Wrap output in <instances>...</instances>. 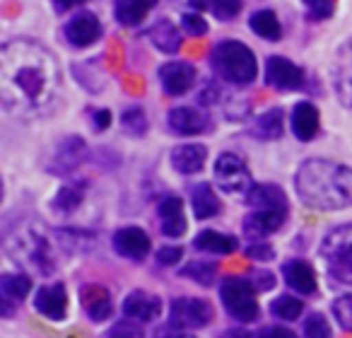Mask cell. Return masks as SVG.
<instances>
[{"instance_id": "obj_47", "label": "cell", "mask_w": 352, "mask_h": 338, "mask_svg": "<svg viewBox=\"0 0 352 338\" xmlns=\"http://www.w3.org/2000/svg\"><path fill=\"white\" fill-rule=\"evenodd\" d=\"M80 3H85V0H54V10L65 12V10H70V8L80 6Z\"/></svg>"}, {"instance_id": "obj_29", "label": "cell", "mask_w": 352, "mask_h": 338, "mask_svg": "<svg viewBox=\"0 0 352 338\" xmlns=\"http://www.w3.org/2000/svg\"><path fill=\"white\" fill-rule=\"evenodd\" d=\"M150 41L164 54H176L182 49V34L174 27L171 20H160L155 27L150 30Z\"/></svg>"}, {"instance_id": "obj_28", "label": "cell", "mask_w": 352, "mask_h": 338, "mask_svg": "<svg viewBox=\"0 0 352 338\" xmlns=\"http://www.w3.org/2000/svg\"><path fill=\"white\" fill-rule=\"evenodd\" d=\"M85 193H87V182H70L56 193V198L51 201V208L60 215H70L80 203L85 201Z\"/></svg>"}, {"instance_id": "obj_43", "label": "cell", "mask_w": 352, "mask_h": 338, "mask_svg": "<svg viewBox=\"0 0 352 338\" xmlns=\"http://www.w3.org/2000/svg\"><path fill=\"white\" fill-rule=\"evenodd\" d=\"M246 256H249V259H256V261H270V259H273V249H270L268 244H261V242H256V244H249Z\"/></svg>"}, {"instance_id": "obj_9", "label": "cell", "mask_w": 352, "mask_h": 338, "mask_svg": "<svg viewBox=\"0 0 352 338\" xmlns=\"http://www.w3.org/2000/svg\"><path fill=\"white\" fill-rule=\"evenodd\" d=\"M215 312H212L210 302L201 297H176L169 304V324L176 328H206L212 321Z\"/></svg>"}, {"instance_id": "obj_24", "label": "cell", "mask_w": 352, "mask_h": 338, "mask_svg": "<svg viewBox=\"0 0 352 338\" xmlns=\"http://www.w3.org/2000/svg\"><path fill=\"white\" fill-rule=\"evenodd\" d=\"M191 208L198 220H210V218L220 215V211H222L220 198L212 191L210 184H206V182L196 184V187L191 189Z\"/></svg>"}, {"instance_id": "obj_18", "label": "cell", "mask_w": 352, "mask_h": 338, "mask_svg": "<svg viewBox=\"0 0 352 338\" xmlns=\"http://www.w3.org/2000/svg\"><path fill=\"white\" fill-rule=\"evenodd\" d=\"M123 314L133 321H155L162 314V299L157 295L147 293V290H133L126 299H123Z\"/></svg>"}, {"instance_id": "obj_7", "label": "cell", "mask_w": 352, "mask_h": 338, "mask_svg": "<svg viewBox=\"0 0 352 338\" xmlns=\"http://www.w3.org/2000/svg\"><path fill=\"white\" fill-rule=\"evenodd\" d=\"M258 288L254 280L246 278H227L220 285V299L225 304L227 314L241 324H249L258 319V299H256Z\"/></svg>"}, {"instance_id": "obj_46", "label": "cell", "mask_w": 352, "mask_h": 338, "mask_svg": "<svg viewBox=\"0 0 352 338\" xmlns=\"http://www.w3.org/2000/svg\"><path fill=\"white\" fill-rule=\"evenodd\" d=\"M254 285H256L258 290H270V288L275 285V275L270 273V271H263V273H256Z\"/></svg>"}, {"instance_id": "obj_26", "label": "cell", "mask_w": 352, "mask_h": 338, "mask_svg": "<svg viewBox=\"0 0 352 338\" xmlns=\"http://www.w3.org/2000/svg\"><path fill=\"white\" fill-rule=\"evenodd\" d=\"M157 6V0H116L113 15L123 27H135L150 15V10Z\"/></svg>"}, {"instance_id": "obj_50", "label": "cell", "mask_w": 352, "mask_h": 338, "mask_svg": "<svg viewBox=\"0 0 352 338\" xmlns=\"http://www.w3.org/2000/svg\"><path fill=\"white\" fill-rule=\"evenodd\" d=\"M193 6L198 8V10H208L210 12V6H212V0H191Z\"/></svg>"}, {"instance_id": "obj_10", "label": "cell", "mask_w": 352, "mask_h": 338, "mask_svg": "<svg viewBox=\"0 0 352 338\" xmlns=\"http://www.w3.org/2000/svg\"><path fill=\"white\" fill-rule=\"evenodd\" d=\"M85 160H87V142L78 136H68L56 147L49 162V172L56 177H70Z\"/></svg>"}, {"instance_id": "obj_19", "label": "cell", "mask_w": 352, "mask_h": 338, "mask_svg": "<svg viewBox=\"0 0 352 338\" xmlns=\"http://www.w3.org/2000/svg\"><path fill=\"white\" fill-rule=\"evenodd\" d=\"M283 278L287 283L289 290L299 295H316V288H318V280H316V273H314L311 264L304 259H289L287 264L283 266Z\"/></svg>"}, {"instance_id": "obj_36", "label": "cell", "mask_w": 352, "mask_h": 338, "mask_svg": "<svg viewBox=\"0 0 352 338\" xmlns=\"http://www.w3.org/2000/svg\"><path fill=\"white\" fill-rule=\"evenodd\" d=\"M333 317L336 321L345 328L347 333H352V293L350 295H342L333 302Z\"/></svg>"}, {"instance_id": "obj_32", "label": "cell", "mask_w": 352, "mask_h": 338, "mask_svg": "<svg viewBox=\"0 0 352 338\" xmlns=\"http://www.w3.org/2000/svg\"><path fill=\"white\" fill-rule=\"evenodd\" d=\"M302 312L304 302L299 297H294V295H280V297H275L270 302V314L283 319V321H294V319L302 317Z\"/></svg>"}, {"instance_id": "obj_8", "label": "cell", "mask_w": 352, "mask_h": 338, "mask_svg": "<svg viewBox=\"0 0 352 338\" xmlns=\"http://www.w3.org/2000/svg\"><path fill=\"white\" fill-rule=\"evenodd\" d=\"M215 184L222 193H249L254 189L246 162L234 152H222L215 160Z\"/></svg>"}, {"instance_id": "obj_34", "label": "cell", "mask_w": 352, "mask_h": 338, "mask_svg": "<svg viewBox=\"0 0 352 338\" xmlns=\"http://www.w3.org/2000/svg\"><path fill=\"white\" fill-rule=\"evenodd\" d=\"M121 126L126 133H131V136H145L147 133V116L145 112H142L140 107H128L126 112L121 114Z\"/></svg>"}, {"instance_id": "obj_13", "label": "cell", "mask_w": 352, "mask_h": 338, "mask_svg": "<svg viewBox=\"0 0 352 338\" xmlns=\"http://www.w3.org/2000/svg\"><path fill=\"white\" fill-rule=\"evenodd\" d=\"M160 85L169 97H182L196 85V68L184 61H169L160 68Z\"/></svg>"}, {"instance_id": "obj_39", "label": "cell", "mask_w": 352, "mask_h": 338, "mask_svg": "<svg viewBox=\"0 0 352 338\" xmlns=\"http://www.w3.org/2000/svg\"><path fill=\"white\" fill-rule=\"evenodd\" d=\"M104 338H145L142 331L138 328L135 321H118L116 326L109 328V333Z\"/></svg>"}, {"instance_id": "obj_4", "label": "cell", "mask_w": 352, "mask_h": 338, "mask_svg": "<svg viewBox=\"0 0 352 338\" xmlns=\"http://www.w3.org/2000/svg\"><path fill=\"white\" fill-rule=\"evenodd\" d=\"M6 249L12 261H17L25 268L41 275H51L56 271V256L49 237L36 227L34 222L17 227L12 235L6 237Z\"/></svg>"}, {"instance_id": "obj_14", "label": "cell", "mask_w": 352, "mask_h": 338, "mask_svg": "<svg viewBox=\"0 0 352 338\" xmlns=\"http://www.w3.org/2000/svg\"><path fill=\"white\" fill-rule=\"evenodd\" d=\"M333 85L340 104L352 114V36L338 49L333 65Z\"/></svg>"}, {"instance_id": "obj_5", "label": "cell", "mask_w": 352, "mask_h": 338, "mask_svg": "<svg viewBox=\"0 0 352 338\" xmlns=\"http://www.w3.org/2000/svg\"><path fill=\"white\" fill-rule=\"evenodd\" d=\"M210 65L222 80L232 85H251L258 73L254 51L236 39L217 41L210 51Z\"/></svg>"}, {"instance_id": "obj_37", "label": "cell", "mask_w": 352, "mask_h": 338, "mask_svg": "<svg viewBox=\"0 0 352 338\" xmlns=\"http://www.w3.org/2000/svg\"><path fill=\"white\" fill-rule=\"evenodd\" d=\"M239 10H241V0H212V6H210L212 15L225 22L239 15Z\"/></svg>"}, {"instance_id": "obj_15", "label": "cell", "mask_w": 352, "mask_h": 338, "mask_svg": "<svg viewBox=\"0 0 352 338\" xmlns=\"http://www.w3.org/2000/svg\"><path fill=\"white\" fill-rule=\"evenodd\" d=\"M102 34V25H99L97 15L92 12H78L75 17H70L63 27V36L68 39L70 46L75 49H87Z\"/></svg>"}, {"instance_id": "obj_25", "label": "cell", "mask_w": 352, "mask_h": 338, "mask_svg": "<svg viewBox=\"0 0 352 338\" xmlns=\"http://www.w3.org/2000/svg\"><path fill=\"white\" fill-rule=\"evenodd\" d=\"M193 246H196L198 251H206V254L227 256V254H234L239 242L232 235H222V232H215V230H203L201 235L193 240Z\"/></svg>"}, {"instance_id": "obj_33", "label": "cell", "mask_w": 352, "mask_h": 338, "mask_svg": "<svg viewBox=\"0 0 352 338\" xmlns=\"http://www.w3.org/2000/svg\"><path fill=\"white\" fill-rule=\"evenodd\" d=\"M182 275L184 278L196 280V283H201V285H212V280H215V275H217V266L210 264V261H191L188 266H184Z\"/></svg>"}, {"instance_id": "obj_38", "label": "cell", "mask_w": 352, "mask_h": 338, "mask_svg": "<svg viewBox=\"0 0 352 338\" xmlns=\"http://www.w3.org/2000/svg\"><path fill=\"white\" fill-rule=\"evenodd\" d=\"M311 20H328L336 10V0H304Z\"/></svg>"}, {"instance_id": "obj_48", "label": "cell", "mask_w": 352, "mask_h": 338, "mask_svg": "<svg viewBox=\"0 0 352 338\" xmlns=\"http://www.w3.org/2000/svg\"><path fill=\"white\" fill-rule=\"evenodd\" d=\"M217 102V87L215 85H208V89H203L201 94V104H212Z\"/></svg>"}, {"instance_id": "obj_45", "label": "cell", "mask_w": 352, "mask_h": 338, "mask_svg": "<svg viewBox=\"0 0 352 338\" xmlns=\"http://www.w3.org/2000/svg\"><path fill=\"white\" fill-rule=\"evenodd\" d=\"M109 123H111V114H109L107 109H97V112H92V126L97 128V131H107Z\"/></svg>"}, {"instance_id": "obj_12", "label": "cell", "mask_w": 352, "mask_h": 338, "mask_svg": "<svg viewBox=\"0 0 352 338\" xmlns=\"http://www.w3.org/2000/svg\"><path fill=\"white\" fill-rule=\"evenodd\" d=\"M265 83L275 89H302L307 78L297 63H292L285 56H270L265 63Z\"/></svg>"}, {"instance_id": "obj_11", "label": "cell", "mask_w": 352, "mask_h": 338, "mask_svg": "<svg viewBox=\"0 0 352 338\" xmlns=\"http://www.w3.org/2000/svg\"><path fill=\"white\" fill-rule=\"evenodd\" d=\"M111 244L118 256L131 259V261H142L152 251V242H150V237H147V232L135 225L121 227V230L113 232Z\"/></svg>"}, {"instance_id": "obj_6", "label": "cell", "mask_w": 352, "mask_h": 338, "mask_svg": "<svg viewBox=\"0 0 352 338\" xmlns=\"http://www.w3.org/2000/svg\"><path fill=\"white\" fill-rule=\"evenodd\" d=\"M321 259L336 283L352 285V222L328 230L321 242Z\"/></svg>"}, {"instance_id": "obj_30", "label": "cell", "mask_w": 352, "mask_h": 338, "mask_svg": "<svg viewBox=\"0 0 352 338\" xmlns=\"http://www.w3.org/2000/svg\"><path fill=\"white\" fill-rule=\"evenodd\" d=\"M249 27L254 34H258L265 41H280V36H283V27H280V20L273 10L254 12L249 17Z\"/></svg>"}, {"instance_id": "obj_2", "label": "cell", "mask_w": 352, "mask_h": 338, "mask_svg": "<svg viewBox=\"0 0 352 338\" xmlns=\"http://www.w3.org/2000/svg\"><path fill=\"white\" fill-rule=\"evenodd\" d=\"M294 191L299 201L314 211L352 208V169L340 162L314 157L299 165L294 174Z\"/></svg>"}, {"instance_id": "obj_41", "label": "cell", "mask_w": 352, "mask_h": 338, "mask_svg": "<svg viewBox=\"0 0 352 338\" xmlns=\"http://www.w3.org/2000/svg\"><path fill=\"white\" fill-rule=\"evenodd\" d=\"M182 256H184L182 246H162V249L155 254V259L160 266H176L179 261H182Z\"/></svg>"}, {"instance_id": "obj_44", "label": "cell", "mask_w": 352, "mask_h": 338, "mask_svg": "<svg viewBox=\"0 0 352 338\" xmlns=\"http://www.w3.org/2000/svg\"><path fill=\"white\" fill-rule=\"evenodd\" d=\"M258 338H297L294 336L292 328H285V326H265L258 331Z\"/></svg>"}, {"instance_id": "obj_51", "label": "cell", "mask_w": 352, "mask_h": 338, "mask_svg": "<svg viewBox=\"0 0 352 338\" xmlns=\"http://www.w3.org/2000/svg\"><path fill=\"white\" fill-rule=\"evenodd\" d=\"M345 338H352V333H347V336H345Z\"/></svg>"}, {"instance_id": "obj_42", "label": "cell", "mask_w": 352, "mask_h": 338, "mask_svg": "<svg viewBox=\"0 0 352 338\" xmlns=\"http://www.w3.org/2000/svg\"><path fill=\"white\" fill-rule=\"evenodd\" d=\"M155 338H196L191 331H186V328H176L171 326V324H166V326H160L155 331Z\"/></svg>"}, {"instance_id": "obj_40", "label": "cell", "mask_w": 352, "mask_h": 338, "mask_svg": "<svg viewBox=\"0 0 352 338\" xmlns=\"http://www.w3.org/2000/svg\"><path fill=\"white\" fill-rule=\"evenodd\" d=\"M182 25H184V30H186V34H191V36H203V34H208V22L203 20L201 15H193V12H186V15L182 17Z\"/></svg>"}, {"instance_id": "obj_31", "label": "cell", "mask_w": 352, "mask_h": 338, "mask_svg": "<svg viewBox=\"0 0 352 338\" xmlns=\"http://www.w3.org/2000/svg\"><path fill=\"white\" fill-rule=\"evenodd\" d=\"M32 290V278L25 273H3L0 275V295L12 302H22Z\"/></svg>"}, {"instance_id": "obj_35", "label": "cell", "mask_w": 352, "mask_h": 338, "mask_svg": "<svg viewBox=\"0 0 352 338\" xmlns=\"http://www.w3.org/2000/svg\"><path fill=\"white\" fill-rule=\"evenodd\" d=\"M304 338H333L328 319L318 312H311L304 319Z\"/></svg>"}, {"instance_id": "obj_23", "label": "cell", "mask_w": 352, "mask_h": 338, "mask_svg": "<svg viewBox=\"0 0 352 338\" xmlns=\"http://www.w3.org/2000/svg\"><path fill=\"white\" fill-rule=\"evenodd\" d=\"M318 126H321V116H318V109L311 102H299L292 109V133L297 136V140H314L318 133Z\"/></svg>"}, {"instance_id": "obj_20", "label": "cell", "mask_w": 352, "mask_h": 338, "mask_svg": "<svg viewBox=\"0 0 352 338\" xmlns=\"http://www.w3.org/2000/svg\"><path fill=\"white\" fill-rule=\"evenodd\" d=\"M80 302L82 309L92 321H104L113 314V302L111 293H109L104 285H85L80 290Z\"/></svg>"}, {"instance_id": "obj_49", "label": "cell", "mask_w": 352, "mask_h": 338, "mask_svg": "<svg viewBox=\"0 0 352 338\" xmlns=\"http://www.w3.org/2000/svg\"><path fill=\"white\" fill-rule=\"evenodd\" d=\"M220 338H251V333L246 331V328H230V331H225Z\"/></svg>"}, {"instance_id": "obj_27", "label": "cell", "mask_w": 352, "mask_h": 338, "mask_svg": "<svg viewBox=\"0 0 352 338\" xmlns=\"http://www.w3.org/2000/svg\"><path fill=\"white\" fill-rule=\"evenodd\" d=\"M283 131H285V116L280 109H268L251 126V136L258 138V140H278L283 136Z\"/></svg>"}, {"instance_id": "obj_3", "label": "cell", "mask_w": 352, "mask_h": 338, "mask_svg": "<svg viewBox=\"0 0 352 338\" xmlns=\"http://www.w3.org/2000/svg\"><path fill=\"white\" fill-rule=\"evenodd\" d=\"M246 206L254 213L244 218V235L254 242H261L278 232L287 222V196L275 184H256L246 193Z\"/></svg>"}, {"instance_id": "obj_22", "label": "cell", "mask_w": 352, "mask_h": 338, "mask_svg": "<svg viewBox=\"0 0 352 338\" xmlns=\"http://www.w3.org/2000/svg\"><path fill=\"white\" fill-rule=\"evenodd\" d=\"M166 123L179 136H196L208 128V116L193 107H176L166 114Z\"/></svg>"}, {"instance_id": "obj_17", "label": "cell", "mask_w": 352, "mask_h": 338, "mask_svg": "<svg viewBox=\"0 0 352 338\" xmlns=\"http://www.w3.org/2000/svg\"><path fill=\"white\" fill-rule=\"evenodd\" d=\"M157 218H160V230L164 237H184L186 235V213H184V201L179 196H164L157 206Z\"/></svg>"}, {"instance_id": "obj_16", "label": "cell", "mask_w": 352, "mask_h": 338, "mask_svg": "<svg viewBox=\"0 0 352 338\" xmlns=\"http://www.w3.org/2000/svg\"><path fill=\"white\" fill-rule=\"evenodd\" d=\"M34 309L51 321H63L68 314V293L63 283H51L36 290Z\"/></svg>"}, {"instance_id": "obj_1", "label": "cell", "mask_w": 352, "mask_h": 338, "mask_svg": "<svg viewBox=\"0 0 352 338\" xmlns=\"http://www.w3.org/2000/svg\"><path fill=\"white\" fill-rule=\"evenodd\" d=\"M60 68L46 46L12 39L0 49V99L17 118L44 116L56 104Z\"/></svg>"}, {"instance_id": "obj_21", "label": "cell", "mask_w": 352, "mask_h": 338, "mask_svg": "<svg viewBox=\"0 0 352 338\" xmlns=\"http://www.w3.org/2000/svg\"><path fill=\"white\" fill-rule=\"evenodd\" d=\"M208 160V147L201 145V142H186V145H179L171 150V167L176 172L188 177V174L201 172L206 167Z\"/></svg>"}]
</instances>
